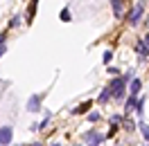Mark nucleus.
Here are the masks:
<instances>
[{"instance_id": "16", "label": "nucleus", "mask_w": 149, "mask_h": 146, "mask_svg": "<svg viewBox=\"0 0 149 146\" xmlns=\"http://www.w3.org/2000/svg\"><path fill=\"white\" fill-rule=\"evenodd\" d=\"M88 119H91V121L95 124V121H100L102 117H100V112H91V115H88Z\"/></svg>"}, {"instance_id": "13", "label": "nucleus", "mask_w": 149, "mask_h": 146, "mask_svg": "<svg viewBox=\"0 0 149 146\" xmlns=\"http://www.w3.org/2000/svg\"><path fill=\"white\" fill-rule=\"evenodd\" d=\"M111 59H113V52H111V50H106V52H104V59H102V61H104V63H111Z\"/></svg>"}, {"instance_id": "6", "label": "nucleus", "mask_w": 149, "mask_h": 146, "mask_svg": "<svg viewBox=\"0 0 149 146\" xmlns=\"http://www.w3.org/2000/svg\"><path fill=\"white\" fill-rule=\"evenodd\" d=\"M136 52H138V56L142 59V61H145V59L149 56V47H147V43H145V41H138V45H136Z\"/></svg>"}, {"instance_id": "11", "label": "nucleus", "mask_w": 149, "mask_h": 146, "mask_svg": "<svg viewBox=\"0 0 149 146\" xmlns=\"http://www.w3.org/2000/svg\"><path fill=\"white\" fill-rule=\"evenodd\" d=\"M109 97H111V90L106 88V90H102V94H100V103H106L109 101Z\"/></svg>"}, {"instance_id": "8", "label": "nucleus", "mask_w": 149, "mask_h": 146, "mask_svg": "<svg viewBox=\"0 0 149 146\" xmlns=\"http://www.w3.org/2000/svg\"><path fill=\"white\" fill-rule=\"evenodd\" d=\"M122 2H124V0H111V7H113V14H115V16H118V18H120V16H122Z\"/></svg>"}, {"instance_id": "15", "label": "nucleus", "mask_w": 149, "mask_h": 146, "mask_svg": "<svg viewBox=\"0 0 149 146\" xmlns=\"http://www.w3.org/2000/svg\"><path fill=\"white\" fill-rule=\"evenodd\" d=\"M124 128H127V130H136V124H133V121H131V119H127V121H124Z\"/></svg>"}, {"instance_id": "9", "label": "nucleus", "mask_w": 149, "mask_h": 146, "mask_svg": "<svg viewBox=\"0 0 149 146\" xmlns=\"http://www.w3.org/2000/svg\"><path fill=\"white\" fill-rule=\"evenodd\" d=\"M88 108H91V103L86 101V103H81V106H77V108L72 110V112H74V115H84V112H86V110H88Z\"/></svg>"}, {"instance_id": "20", "label": "nucleus", "mask_w": 149, "mask_h": 146, "mask_svg": "<svg viewBox=\"0 0 149 146\" xmlns=\"http://www.w3.org/2000/svg\"><path fill=\"white\" fill-rule=\"evenodd\" d=\"M2 54H5V45H2V47H0V56H2Z\"/></svg>"}, {"instance_id": "7", "label": "nucleus", "mask_w": 149, "mask_h": 146, "mask_svg": "<svg viewBox=\"0 0 149 146\" xmlns=\"http://www.w3.org/2000/svg\"><path fill=\"white\" fill-rule=\"evenodd\" d=\"M140 88H142V81H140V79H133L131 85H129V94H131V97H138Z\"/></svg>"}, {"instance_id": "3", "label": "nucleus", "mask_w": 149, "mask_h": 146, "mask_svg": "<svg viewBox=\"0 0 149 146\" xmlns=\"http://www.w3.org/2000/svg\"><path fill=\"white\" fill-rule=\"evenodd\" d=\"M84 139H86L91 146H100V144L104 142V135H102V133H97V130L93 128V130H88V133L84 135Z\"/></svg>"}, {"instance_id": "18", "label": "nucleus", "mask_w": 149, "mask_h": 146, "mask_svg": "<svg viewBox=\"0 0 149 146\" xmlns=\"http://www.w3.org/2000/svg\"><path fill=\"white\" fill-rule=\"evenodd\" d=\"M61 20H70V11H68V9L61 11Z\"/></svg>"}, {"instance_id": "21", "label": "nucleus", "mask_w": 149, "mask_h": 146, "mask_svg": "<svg viewBox=\"0 0 149 146\" xmlns=\"http://www.w3.org/2000/svg\"><path fill=\"white\" fill-rule=\"evenodd\" d=\"M145 43H147V47H149V36H145Z\"/></svg>"}, {"instance_id": "1", "label": "nucleus", "mask_w": 149, "mask_h": 146, "mask_svg": "<svg viewBox=\"0 0 149 146\" xmlns=\"http://www.w3.org/2000/svg\"><path fill=\"white\" fill-rule=\"evenodd\" d=\"M109 90H111L113 99L120 101L122 97H124V90H127V81H124V79H113V81L109 83Z\"/></svg>"}, {"instance_id": "4", "label": "nucleus", "mask_w": 149, "mask_h": 146, "mask_svg": "<svg viewBox=\"0 0 149 146\" xmlns=\"http://www.w3.org/2000/svg\"><path fill=\"white\" fill-rule=\"evenodd\" d=\"M41 101H43V94H32L27 101V110L29 112H41Z\"/></svg>"}, {"instance_id": "2", "label": "nucleus", "mask_w": 149, "mask_h": 146, "mask_svg": "<svg viewBox=\"0 0 149 146\" xmlns=\"http://www.w3.org/2000/svg\"><path fill=\"white\" fill-rule=\"evenodd\" d=\"M14 139V128L11 126H2L0 128V146H9Z\"/></svg>"}, {"instance_id": "23", "label": "nucleus", "mask_w": 149, "mask_h": 146, "mask_svg": "<svg viewBox=\"0 0 149 146\" xmlns=\"http://www.w3.org/2000/svg\"><path fill=\"white\" fill-rule=\"evenodd\" d=\"M29 146H43V144H38V142H36V144H29Z\"/></svg>"}, {"instance_id": "14", "label": "nucleus", "mask_w": 149, "mask_h": 146, "mask_svg": "<svg viewBox=\"0 0 149 146\" xmlns=\"http://www.w3.org/2000/svg\"><path fill=\"white\" fill-rule=\"evenodd\" d=\"M142 108H145V99H140L138 103H136V112H138V115H142Z\"/></svg>"}, {"instance_id": "10", "label": "nucleus", "mask_w": 149, "mask_h": 146, "mask_svg": "<svg viewBox=\"0 0 149 146\" xmlns=\"http://www.w3.org/2000/svg\"><path fill=\"white\" fill-rule=\"evenodd\" d=\"M136 103H138V101H136V97H131V94H129V99H127V112L136 110Z\"/></svg>"}, {"instance_id": "5", "label": "nucleus", "mask_w": 149, "mask_h": 146, "mask_svg": "<svg viewBox=\"0 0 149 146\" xmlns=\"http://www.w3.org/2000/svg\"><path fill=\"white\" fill-rule=\"evenodd\" d=\"M142 11H145V5H142V2H136V7H133V9H131V14H129V23H131V25H136V23L140 20Z\"/></svg>"}, {"instance_id": "22", "label": "nucleus", "mask_w": 149, "mask_h": 146, "mask_svg": "<svg viewBox=\"0 0 149 146\" xmlns=\"http://www.w3.org/2000/svg\"><path fill=\"white\" fill-rule=\"evenodd\" d=\"M50 146H61V144H59V142H54V144H50Z\"/></svg>"}, {"instance_id": "19", "label": "nucleus", "mask_w": 149, "mask_h": 146, "mask_svg": "<svg viewBox=\"0 0 149 146\" xmlns=\"http://www.w3.org/2000/svg\"><path fill=\"white\" fill-rule=\"evenodd\" d=\"M0 45H5V36L2 34H0Z\"/></svg>"}, {"instance_id": "17", "label": "nucleus", "mask_w": 149, "mask_h": 146, "mask_svg": "<svg viewBox=\"0 0 149 146\" xmlns=\"http://www.w3.org/2000/svg\"><path fill=\"white\" fill-rule=\"evenodd\" d=\"M115 133H118V124H111V128H109V137L115 135Z\"/></svg>"}, {"instance_id": "12", "label": "nucleus", "mask_w": 149, "mask_h": 146, "mask_svg": "<svg viewBox=\"0 0 149 146\" xmlns=\"http://www.w3.org/2000/svg\"><path fill=\"white\" fill-rule=\"evenodd\" d=\"M140 130H142V137H145V139L149 142V126H147V124H142V121H140Z\"/></svg>"}]
</instances>
